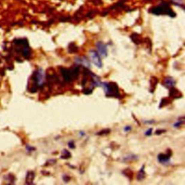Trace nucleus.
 <instances>
[{"instance_id": "nucleus-4", "label": "nucleus", "mask_w": 185, "mask_h": 185, "mask_svg": "<svg viewBox=\"0 0 185 185\" xmlns=\"http://www.w3.org/2000/svg\"><path fill=\"white\" fill-rule=\"evenodd\" d=\"M60 71L61 74L62 75L63 78H64L65 81H66L67 82H70V81H73V79L75 77V76H76V77L78 76L79 68H75L73 71H70L67 69H61Z\"/></svg>"}, {"instance_id": "nucleus-13", "label": "nucleus", "mask_w": 185, "mask_h": 185, "mask_svg": "<svg viewBox=\"0 0 185 185\" xmlns=\"http://www.w3.org/2000/svg\"><path fill=\"white\" fill-rule=\"evenodd\" d=\"M170 96H172V97H174V98H179V97H182L181 92H179V91H178L177 90H176V89H174V87L173 88H172V90H171Z\"/></svg>"}, {"instance_id": "nucleus-15", "label": "nucleus", "mask_w": 185, "mask_h": 185, "mask_svg": "<svg viewBox=\"0 0 185 185\" xmlns=\"http://www.w3.org/2000/svg\"><path fill=\"white\" fill-rule=\"evenodd\" d=\"M71 156V153H70L67 150L64 149V151H62V156H61V158H64V159H67V158H70Z\"/></svg>"}, {"instance_id": "nucleus-20", "label": "nucleus", "mask_w": 185, "mask_h": 185, "mask_svg": "<svg viewBox=\"0 0 185 185\" xmlns=\"http://www.w3.org/2000/svg\"><path fill=\"white\" fill-rule=\"evenodd\" d=\"M166 130H157V131L156 132V134H157V135H160V134H161L163 132H165Z\"/></svg>"}, {"instance_id": "nucleus-10", "label": "nucleus", "mask_w": 185, "mask_h": 185, "mask_svg": "<svg viewBox=\"0 0 185 185\" xmlns=\"http://www.w3.org/2000/svg\"><path fill=\"white\" fill-rule=\"evenodd\" d=\"M163 85L168 89H172L173 88L175 85V81L172 77L168 76V77H166L163 80Z\"/></svg>"}, {"instance_id": "nucleus-17", "label": "nucleus", "mask_w": 185, "mask_h": 185, "mask_svg": "<svg viewBox=\"0 0 185 185\" xmlns=\"http://www.w3.org/2000/svg\"><path fill=\"white\" fill-rule=\"evenodd\" d=\"M145 135H147V136H149V135H151V134H152V129H148V130H147V131H146V132H145Z\"/></svg>"}, {"instance_id": "nucleus-6", "label": "nucleus", "mask_w": 185, "mask_h": 185, "mask_svg": "<svg viewBox=\"0 0 185 185\" xmlns=\"http://www.w3.org/2000/svg\"><path fill=\"white\" fill-rule=\"evenodd\" d=\"M90 54V57H91V61L93 63L95 66L98 68H101L102 66H103V64H102V61L100 58V56L98 55V53H97V51L94 50H90L89 52Z\"/></svg>"}, {"instance_id": "nucleus-8", "label": "nucleus", "mask_w": 185, "mask_h": 185, "mask_svg": "<svg viewBox=\"0 0 185 185\" xmlns=\"http://www.w3.org/2000/svg\"><path fill=\"white\" fill-rule=\"evenodd\" d=\"M172 156V151L169 150V153L167 151V153H161L158 156V160L160 163L163 164H167L170 161V158Z\"/></svg>"}, {"instance_id": "nucleus-3", "label": "nucleus", "mask_w": 185, "mask_h": 185, "mask_svg": "<svg viewBox=\"0 0 185 185\" xmlns=\"http://www.w3.org/2000/svg\"><path fill=\"white\" fill-rule=\"evenodd\" d=\"M101 86L105 91L106 95L109 97H119V88L117 84L115 83H101Z\"/></svg>"}, {"instance_id": "nucleus-7", "label": "nucleus", "mask_w": 185, "mask_h": 185, "mask_svg": "<svg viewBox=\"0 0 185 185\" xmlns=\"http://www.w3.org/2000/svg\"><path fill=\"white\" fill-rule=\"evenodd\" d=\"M97 53L101 56L106 58L108 56V48L107 45L101 41H98L96 44Z\"/></svg>"}, {"instance_id": "nucleus-19", "label": "nucleus", "mask_w": 185, "mask_h": 185, "mask_svg": "<svg viewBox=\"0 0 185 185\" xmlns=\"http://www.w3.org/2000/svg\"><path fill=\"white\" fill-rule=\"evenodd\" d=\"M68 146H69V147H70V148H75V145L73 144V141H71V142L69 143Z\"/></svg>"}, {"instance_id": "nucleus-9", "label": "nucleus", "mask_w": 185, "mask_h": 185, "mask_svg": "<svg viewBox=\"0 0 185 185\" xmlns=\"http://www.w3.org/2000/svg\"><path fill=\"white\" fill-rule=\"evenodd\" d=\"M75 61H76V63H77V64H80L81 65L85 66V67L87 68H89L90 66H91V63H90L89 59L85 56L81 58L77 57L76 60H75Z\"/></svg>"}, {"instance_id": "nucleus-5", "label": "nucleus", "mask_w": 185, "mask_h": 185, "mask_svg": "<svg viewBox=\"0 0 185 185\" xmlns=\"http://www.w3.org/2000/svg\"><path fill=\"white\" fill-rule=\"evenodd\" d=\"M33 79H34V82L36 83L37 87H42L44 84V79H45V75L43 71L41 69H39L35 72L34 75H33Z\"/></svg>"}, {"instance_id": "nucleus-12", "label": "nucleus", "mask_w": 185, "mask_h": 185, "mask_svg": "<svg viewBox=\"0 0 185 185\" xmlns=\"http://www.w3.org/2000/svg\"><path fill=\"white\" fill-rule=\"evenodd\" d=\"M169 3L175 5V6L181 7L182 10H184V0H169Z\"/></svg>"}, {"instance_id": "nucleus-1", "label": "nucleus", "mask_w": 185, "mask_h": 185, "mask_svg": "<svg viewBox=\"0 0 185 185\" xmlns=\"http://www.w3.org/2000/svg\"><path fill=\"white\" fill-rule=\"evenodd\" d=\"M148 13L151 15L160 16V15H166L172 18L177 16V14L171 7L170 3L165 0H161L159 4L156 6L152 7L148 10Z\"/></svg>"}, {"instance_id": "nucleus-11", "label": "nucleus", "mask_w": 185, "mask_h": 185, "mask_svg": "<svg viewBox=\"0 0 185 185\" xmlns=\"http://www.w3.org/2000/svg\"><path fill=\"white\" fill-rule=\"evenodd\" d=\"M35 177V174L33 172H28L25 178V183L28 184H33V179Z\"/></svg>"}, {"instance_id": "nucleus-2", "label": "nucleus", "mask_w": 185, "mask_h": 185, "mask_svg": "<svg viewBox=\"0 0 185 185\" xmlns=\"http://www.w3.org/2000/svg\"><path fill=\"white\" fill-rule=\"evenodd\" d=\"M13 44L16 51L21 53L25 58H28L31 56V49H30L28 41L25 38H19L14 40Z\"/></svg>"}, {"instance_id": "nucleus-16", "label": "nucleus", "mask_w": 185, "mask_h": 185, "mask_svg": "<svg viewBox=\"0 0 185 185\" xmlns=\"http://www.w3.org/2000/svg\"><path fill=\"white\" fill-rule=\"evenodd\" d=\"M183 123H184V122H183V120H179V121L177 122V123H176L174 125V128H178V127L181 126V125L183 124Z\"/></svg>"}, {"instance_id": "nucleus-18", "label": "nucleus", "mask_w": 185, "mask_h": 185, "mask_svg": "<svg viewBox=\"0 0 185 185\" xmlns=\"http://www.w3.org/2000/svg\"><path fill=\"white\" fill-rule=\"evenodd\" d=\"M131 127L130 126H126L124 128V130L125 132H129V131H130V130H131Z\"/></svg>"}, {"instance_id": "nucleus-14", "label": "nucleus", "mask_w": 185, "mask_h": 185, "mask_svg": "<svg viewBox=\"0 0 185 185\" xmlns=\"http://www.w3.org/2000/svg\"><path fill=\"white\" fill-rule=\"evenodd\" d=\"M145 177V171H144V166L141 168L140 170V172H138V174H137V180L139 181H142V179H144Z\"/></svg>"}]
</instances>
